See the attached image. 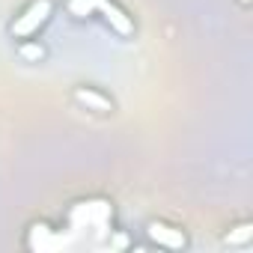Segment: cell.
I'll return each mask as SVG.
<instances>
[{"instance_id": "obj_1", "label": "cell", "mask_w": 253, "mask_h": 253, "mask_svg": "<svg viewBox=\"0 0 253 253\" xmlns=\"http://www.w3.org/2000/svg\"><path fill=\"white\" fill-rule=\"evenodd\" d=\"M63 9H66L75 21H84V18L98 15L119 39H131V36L137 33L134 15H128V9L119 6L116 0H63Z\"/></svg>"}, {"instance_id": "obj_2", "label": "cell", "mask_w": 253, "mask_h": 253, "mask_svg": "<svg viewBox=\"0 0 253 253\" xmlns=\"http://www.w3.org/2000/svg\"><path fill=\"white\" fill-rule=\"evenodd\" d=\"M57 12V0H27V3L21 6V12L9 21L6 33L12 39H30V36H39L48 21L54 18Z\"/></svg>"}, {"instance_id": "obj_3", "label": "cell", "mask_w": 253, "mask_h": 253, "mask_svg": "<svg viewBox=\"0 0 253 253\" xmlns=\"http://www.w3.org/2000/svg\"><path fill=\"white\" fill-rule=\"evenodd\" d=\"M143 232H146L149 244H155V247H164V250H185L188 247V232L182 226H176V223L149 220Z\"/></svg>"}, {"instance_id": "obj_4", "label": "cell", "mask_w": 253, "mask_h": 253, "mask_svg": "<svg viewBox=\"0 0 253 253\" xmlns=\"http://www.w3.org/2000/svg\"><path fill=\"white\" fill-rule=\"evenodd\" d=\"M72 101H75L78 107L89 110V113H98V116H107V113L116 110V101H113L104 89H98V86H92V84H78V86H72Z\"/></svg>"}, {"instance_id": "obj_5", "label": "cell", "mask_w": 253, "mask_h": 253, "mask_svg": "<svg viewBox=\"0 0 253 253\" xmlns=\"http://www.w3.org/2000/svg\"><path fill=\"white\" fill-rule=\"evenodd\" d=\"M24 247H30V250H54V247H60V235H57V229H54L51 223L33 220V223L27 226Z\"/></svg>"}, {"instance_id": "obj_6", "label": "cell", "mask_w": 253, "mask_h": 253, "mask_svg": "<svg viewBox=\"0 0 253 253\" xmlns=\"http://www.w3.org/2000/svg\"><path fill=\"white\" fill-rule=\"evenodd\" d=\"M15 54H18L21 63H45V60H48V48H45V42L36 39V36H30V39H18Z\"/></svg>"}, {"instance_id": "obj_7", "label": "cell", "mask_w": 253, "mask_h": 253, "mask_svg": "<svg viewBox=\"0 0 253 253\" xmlns=\"http://www.w3.org/2000/svg\"><path fill=\"white\" fill-rule=\"evenodd\" d=\"M250 241H253V223L250 220H238L223 232V244H229V247H247Z\"/></svg>"}, {"instance_id": "obj_8", "label": "cell", "mask_w": 253, "mask_h": 253, "mask_svg": "<svg viewBox=\"0 0 253 253\" xmlns=\"http://www.w3.org/2000/svg\"><path fill=\"white\" fill-rule=\"evenodd\" d=\"M238 3H241V6H244V9H247V6H250V0H238Z\"/></svg>"}]
</instances>
